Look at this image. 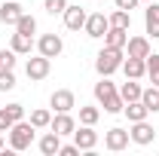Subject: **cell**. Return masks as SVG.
I'll return each instance as SVG.
<instances>
[{"mask_svg": "<svg viewBox=\"0 0 159 156\" xmlns=\"http://www.w3.org/2000/svg\"><path fill=\"white\" fill-rule=\"evenodd\" d=\"M34 126H31V119H19V122H12V129L6 132L9 135V147L12 150H28L31 144H34Z\"/></svg>", "mask_w": 159, "mask_h": 156, "instance_id": "obj_1", "label": "cell"}, {"mask_svg": "<svg viewBox=\"0 0 159 156\" xmlns=\"http://www.w3.org/2000/svg\"><path fill=\"white\" fill-rule=\"evenodd\" d=\"M122 61H125L122 49H113V46H104V49L98 52V58H95V71H98L101 77H110L113 71H119V67H122Z\"/></svg>", "mask_w": 159, "mask_h": 156, "instance_id": "obj_2", "label": "cell"}, {"mask_svg": "<svg viewBox=\"0 0 159 156\" xmlns=\"http://www.w3.org/2000/svg\"><path fill=\"white\" fill-rule=\"evenodd\" d=\"M49 107H52L55 113H70V110L77 107V95H74L70 89H55L52 98H49Z\"/></svg>", "mask_w": 159, "mask_h": 156, "instance_id": "obj_3", "label": "cell"}, {"mask_svg": "<svg viewBox=\"0 0 159 156\" xmlns=\"http://www.w3.org/2000/svg\"><path fill=\"white\" fill-rule=\"evenodd\" d=\"M107 28H110V21H107L104 12H89V19H86V25H83L86 37H92V40H101L104 34H107Z\"/></svg>", "mask_w": 159, "mask_h": 156, "instance_id": "obj_4", "label": "cell"}, {"mask_svg": "<svg viewBox=\"0 0 159 156\" xmlns=\"http://www.w3.org/2000/svg\"><path fill=\"white\" fill-rule=\"evenodd\" d=\"M129 141H132L129 129L113 126V129H107V135H104V147H107V150H113V153H119V150H125V147H129Z\"/></svg>", "mask_w": 159, "mask_h": 156, "instance_id": "obj_5", "label": "cell"}, {"mask_svg": "<svg viewBox=\"0 0 159 156\" xmlns=\"http://www.w3.org/2000/svg\"><path fill=\"white\" fill-rule=\"evenodd\" d=\"M49 71H52V58H46V55H37V58H28V67H25V74L28 80H46L49 77Z\"/></svg>", "mask_w": 159, "mask_h": 156, "instance_id": "obj_6", "label": "cell"}, {"mask_svg": "<svg viewBox=\"0 0 159 156\" xmlns=\"http://www.w3.org/2000/svg\"><path fill=\"white\" fill-rule=\"evenodd\" d=\"M61 49H64V43H61L58 34H43V37L37 40V52L46 55V58H58Z\"/></svg>", "mask_w": 159, "mask_h": 156, "instance_id": "obj_7", "label": "cell"}, {"mask_svg": "<svg viewBox=\"0 0 159 156\" xmlns=\"http://www.w3.org/2000/svg\"><path fill=\"white\" fill-rule=\"evenodd\" d=\"M129 135H132V144H138V147H147V144H153V126L147 122V119H141V122H132V129H129Z\"/></svg>", "mask_w": 159, "mask_h": 156, "instance_id": "obj_8", "label": "cell"}, {"mask_svg": "<svg viewBox=\"0 0 159 156\" xmlns=\"http://www.w3.org/2000/svg\"><path fill=\"white\" fill-rule=\"evenodd\" d=\"M74 144H77L80 150H95L98 132H95L92 126H80V129H74Z\"/></svg>", "mask_w": 159, "mask_h": 156, "instance_id": "obj_9", "label": "cell"}, {"mask_svg": "<svg viewBox=\"0 0 159 156\" xmlns=\"http://www.w3.org/2000/svg\"><path fill=\"white\" fill-rule=\"evenodd\" d=\"M86 19H89V12H86L83 6H70V3H67V9H64V25H67V31H83Z\"/></svg>", "mask_w": 159, "mask_h": 156, "instance_id": "obj_10", "label": "cell"}, {"mask_svg": "<svg viewBox=\"0 0 159 156\" xmlns=\"http://www.w3.org/2000/svg\"><path fill=\"white\" fill-rule=\"evenodd\" d=\"M37 147H40V153H43V156H58V150H61V135L49 129V132L37 141Z\"/></svg>", "mask_w": 159, "mask_h": 156, "instance_id": "obj_11", "label": "cell"}, {"mask_svg": "<svg viewBox=\"0 0 159 156\" xmlns=\"http://www.w3.org/2000/svg\"><path fill=\"white\" fill-rule=\"evenodd\" d=\"M49 129H52V132H58L61 138H64V135H74L77 119L70 117V113H55V117H52V122H49Z\"/></svg>", "mask_w": 159, "mask_h": 156, "instance_id": "obj_12", "label": "cell"}, {"mask_svg": "<svg viewBox=\"0 0 159 156\" xmlns=\"http://www.w3.org/2000/svg\"><path fill=\"white\" fill-rule=\"evenodd\" d=\"M144 25H147V34L159 40V0L147 3V9H144Z\"/></svg>", "mask_w": 159, "mask_h": 156, "instance_id": "obj_13", "label": "cell"}, {"mask_svg": "<svg viewBox=\"0 0 159 156\" xmlns=\"http://www.w3.org/2000/svg\"><path fill=\"white\" fill-rule=\"evenodd\" d=\"M122 71H125V77H129V80H141V77H147V61L129 55V58L122 61Z\"/></svg>", "mask_w": 159, "mask_h": 156, "instance_id": "obj_14", "label": "cell"}, {"mask_svg": "<svg viewBox=\"0 0 159 156\" xmlns=\"http://www.w3.org/2000/svg\"><path fill=\"white\" fill-rule=\"evenodd\" d=\"M21 12H25V9H21V3L9 0V3H3V6H0V21H3V25H12V28H16V21L21 19Z\"/></svg>", "mask_w": 159, "mask_h": 156, "instance_id": "obj_15", "label": "cell"}, {"mask_svg": "<svg viewBox=\"0 0 159 156\" xmlns=\"http://www.w3.org/2000/svg\"><path fill=\"white\" fill-rule=\"evenodd\" d=\"M125 49H129L132 58H147V55H150V40L147 37H129Z\"/></svg>", "mask_w": 159, "mask_h": 156, "instance_id": "obj_16", "label": "cell"}, {"mask_svg": "<svg viewBox=\"0 0 159 156\" xmlns=\"http://www.w3.org/2000/svg\"><path fill=\"white\" fill-rule=\"evenodd\" d=\"M122 113L129 117V122H141V119L150 117V110H147V104H144L141 98H138V101H129V104L122 107Z\"/></svg>", "mask_w": 159, "mask_h": 156, "instance_id": "obj_17", "label": "cell"}, {"mask_svg": "<svg viewBox=\"0 0 159 156\" xmlns=\"http://www.w3.org/2000/svg\"><path fill=\"white\" fill-rule=\"evenodd\" d=\"M125 43H129V31H125V28H107V34H104V46L125 49Z\"/></svg>", "mask_w": 159, "mask_h": 156, "instance_id": "obj_18", "label": "cell"}, {"mask_svg": "<svg viewBox=\"0 0 159 156\" xmlns=\"http://www.w3.org/2000/svg\"><path fill=\"white\" fill-rule=\"evenodd\" d=\"M9 49L16 52V55H28L31 49H34V37H28V34H12V40H9Z\"/></svg>", "mask_w": 159, "mask_h": 156, "instance_id": "obj_19", "label": "cell"}, {"mask_svg": "<svg viewBox=\"0 0 159 156\" xmlns=\"http://www.w3.org/2000/svg\"><path fill=\"white\" fill-rule=\"evenodd\" d=\"M141 92H144V89H141V83H138V80H129V77H125V83L119 86V95H122L125 104H129V101H138Z\"/></svg>", "mask_w": 159, "mask_h": 156, "instance_id": "obj_20", "label": "cell"}, {"mask_svg": "<svg viewBox=\"0 0 159 156\" xmlns=\"http://www.w3.org/2000/svg\"><path fill=\"white\" fill-rule=\"evenodd\" d=\"M107 21H110V28H125V31H129V28H132V12L116 6V9L107 16Z\"/></svg>", "mask_w": 159, "mask_h": 156, "instance_id": "obj_21", "label": "cell"}, {"mask_svg": "<svg viewBox=\"0 0 159 156\" xmlns=\"http://www.w3.org/2000/svg\"><path fill=\"white\" fill-rule=\"evenodd\" d=\"M141 101L147 104V110H150V113H159V86L144 89V92H141Z\"/></svg>", "mask_w": 159, "mask_h": 156, "instance_id": "obj_22", "label": "cell"}, {"mask_svg": "<svg viewBox=\"0 0 159 156\" xmlns=\"http://www.w3.org/2000/svg\"><path fill=\"white\" fill-rule=\"evenodd\" d=\"M16 31H19V34H28V37H34V34H37V19L28 16V12H21V19L16 21Z\"/></svg>", "mask_w": 159, "mask_h": 156, "instance_id": "obj_23", "label": "cell"}, {"mask_svg": "<svg viewBox=\"0 0 159 156\" xmlns=\"http://www.w3.org/2000/svg\"><path fill=\"white\" fill-rule=\"evenodd\" d=\"M101 104H104V113H122V107H125V101H122V95H119V89L113 92V95H107Z\"/></svg>", "mask_w": 159, "mask_h": 156, "instance_id": "obj_24", "label": "cell"}, {"mask_svg": "<svg viewBox=\"0 0 159 156\" xmlns=\"http://www.w3.org/2000/svg\"><path fill=\"white\" fill-rule=\"evenodd\" d=\"M49 122H52V110H46V107H40L31 113V126L34 129H49Z\"/></svg>", "mask_w": 159, "mask_h": 156, "instance_id": "obj_25", "label": "cell"}, {"mask_svg": "<svg viewBox=\"0 0 159 156\" xmlns=\"http://www.w3.org/2000/svg\"><path fill=\"white\" fill-rule=\"evenodd\" d=\"M98 119H101V110H98V107H92V104L80 107V122H83V126H95Z\"/></svg>", "mask_w": 159, "mask_h": 156, "instance_id": "obj_26", "label": "cell"}, {"mask_svg": "<svg viewBox=\"0 0 159 156\" xmlns=\"http://www.w3.org/2000/svg\"><path fill=\"white\" fill-rule=\"evenodd\" d=\"M144 61H147V77L153 80V86H159V52H150Z\"/></svg>", "mask_w": 159, "mask_h": 156, "instance_id": "obj_27", "label": "cell"}, {"mask_svg": "<svg viewBox=\"0 0 159 156\" xmlns=\"http://www.w3.org/2000/svg\"><path fill=\"white\" fill-rule=\"evenodd\" d=\"M113 92H116V86L110 83V77H101V83H95V98L98 101H104V98L113 95Z\"/></svg>", "mask_w": 159, "mask_h": 156, "instance_id": "obj_28", "label": "cell"}, {"mask_svg": "<svg viewBox=\"0 0 159 156\" xmlns=\"http://www.w3.org/2000/svg\"><path fill=\"white\" fill-rule=\"evenodd\" d=\"M16 89V74L9 67H0V92H12Z\"/></svg>", "mask_w": 159, "mask_h": 156, "instance_id": "obj_29", "label": "cell"}, {"mask_svg": "<svg viewBox=\"0 0 159 156\" xmlns=\"http://www.w3.org/2000/svg\"><path fill=\"white\" fill-rule=\"evenodd\" d=\"M43 9H46L49 16H64V9H67V0H46V3H43Z\"/></svg>", "mask_w": 159, "mask_h": 156, "instance_id": "obj_30", "label": "cell"}, {"mask_svg": "<svg viewBox=\"0 0 159 156\" xmlns=\"http://www.w3.org/2000/svg\"><path fill=\"white\" fill-rule=\"evenodd\" d=\"M0 67H16V52L12 49H0Z\"/></svg>", "mask_w": 159, "mask_h": 156, "instance_id": "obj_31", "label": "cell"}, {"mask_svg": "<svg viewBox=\"0 0 159 156\" xmlns=\"http://www.w3.org/2000/svg\"><path fill=\"white\" fill-rule=\"evenodd\" d=\"M12 122H16V119L9 117V110H6V107H0V132H9V129H12Z\"/></svg>", "mask_w": 159, "mask_h": 156, "instance_id": "obj_32", "label": "cell"}, {"mask_svg": "<svg viewBox=\"0 0 159 156\" xmlns=\"http://www.w3.org/2000/svg\"><path fill=\"white\" fill-rule=\"evenodd\" d=\"M6 110H9V117L16 119V122L25 119V107H21V104H6Z\"/></svg>", "mask_w": 159, "mask_h": 156, "instance_id": "obj_33", "label": "cell"}, {"mask_svg": "<svg viewBox=\"0 0 159 156\" xmlns=\"http://www.w3.org/2000/svg\"><path fill=\"white\" fill-rule=\"evenodd\" d=\"M58 156H80V147H77V144H61Z\"/></svg>", "mask_w": 159, "mask_h": 156, "instance_id": "obj_34", "label": "cell"}, {"mask_svg": "<svg viewBox=\"0 0 159 156\" xmlns=\"http://www.w3.org/2000/svg\"><path fill=\"white\" fill-rule=\"evenodd\" d=\"M138 3H141V0H116V6H119V9H135Z\"/></svg>", "mask_w": 159, "mask_h": 156, "instance_id": "obj_35", "label": "cell"}, {"mask_svg": "<svg viewBox=\"0 0 159 156\" xmlns=\"http://www.w3.org/2000/svg\"><path fill=\"white\" fill-rule=\"evenodd\" d=\"M0 153H3V132H0Z\"/></svg>", "mask_w": 159, "mask_h": 156, "instance_id": "obj_36", "label": "cell"}, {"mask_svg": "<svg viewBox=\"0 0 159 156\" xmlns=\"http://www.w3.org/2000/svg\"><path fill=\"white\" fill-rule=\"evenodd\" d=\"M141 3H153V0H141Z\"/></svg>", "mask_w": 159, "mask_h": 156, "instance_id": "obj_37", "label": "cell"}]
</instances>
